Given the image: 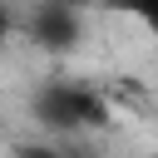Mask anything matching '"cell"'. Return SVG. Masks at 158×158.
<instances>
[{
	"mask_svg": "<svg viewBox=\"0 0 158 158\" xmlns=\"http://www.w3.org/2000/svg\"><path fill=\"white\" fill-rule=\"evenodd\" d=\"M10 35V10H5V0H0V40Z\"/></svg>",
	"mask_w": 158,
	"mask_h": 158,
	"instance_id": "5",
	"label": "cell"
},
{
	"mask_svg": "<svg viewBox=\"0 0 158 158\" xmlns=\"http://www.w3.org/2000/svg\"><path fill=\"white\" fill-rule=\"evenodd\" d=\"M35 118L49 133H99L114 123V109L99 89H89L79 79H49L35 94Z\"/></svg>",
	"mask_w": 158,
	"mask_h": 158,
	"instance_id": "1",
	"label": "cell"
},
{
	"mask_svg": "<svg viewBox=\"0 0 158 158\" xmlns=\"http://www.w3.org/2000/svg\"><path fill=\"white\" fill-rule=\"evenodd\" d=\"M15 158H74V153H64L54 143H15Z\"/></svg>",
	"mask_w": 158,
	"mask_h": 158,
	"instance_id": "4",
	"label": "cell"
},
{
	"mask_svg": "<svg viewBox=\"0 0 158 158\" xmlns=\"http://www.w3.org/2000/svg\"><path fill=\"white\" fill-rule=\"evenodd\" d=\"M30 40H35L40 49H49V54L74 49V44L84 40V15H79V5H69V0H40V5L30 10Z\"/></svg>",
	"mask_w": 158,
	"mask_h": 158,
	"instance_id": "2",
	"label": "cell"
},
{
	"mask_svg": "<svg viewBox=\"0 0 158 158\" xmlns=\"http://www.w3.org/2000/svg\"><path fill=\"white\" fill-rule=\"evenodd\" d=\"M104 5H114V10H128L138 25H148V30L158 35V0H104Z\"/></svg>",
	"mask_w": 158,
	"mask_h": 158,
	"instance_id": "3",
	"label": "cell"
}]
</instances>
